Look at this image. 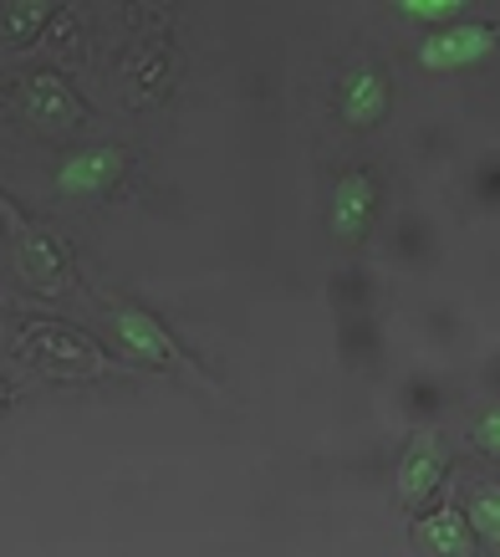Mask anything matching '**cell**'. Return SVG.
Returning a JSON list of instances; mask_svg holds the SVG:
<instances>
[{
  "mask_svg": "<svg viewBox=\"0 0 500 557\" xmlns=\"http://www.w3.org/2000/svg\"><path fill=\"white\" fill-rule=\"evenodd\" d=\"M26 354L41 363L47 373H62V379H92V373H113V363L92 348L87 338L57 327V322H36L26 327Z\"/></svg>",
  "mask_w": 500,
  "mask_h": 557,
  "instance_id": "obj_1",
  "label": "cell"
},
{
  "mask_svg": "<svg viewBox=\"0 0 500 557\" xmlns=\"http://www.w3.org/2000/svg\"><path fill=\"white\" fill-rule=\"evenodd\" d=\"M490 51H496V32L485 21H450V26L424 36L418 62L429 72H465V67H480Z\"/></svg>",
  "mask_w": 500,
  "mask_h": 557,
  "instance_id": "obj_2",
  "label": "cell"
},
{
  "mask_svg": "<svg viewBox=\"0 0 500 557\" xmlns=\"http://www.w3.org/2000/svg\"><path fill=\"white\" fill-rule=\"evenodd\" d=\"M113 333L143 369H174V363H179V348H174V338L164 333V322L153 318V312H143V307H117Z\"/></svg>",
  "mask_w": 500,
  "mask_h": 557,
  "instance_id": "obj_3",
  "label": "cell"
},
{
  "mask_svg": "<svg viewBox=\"0 0 500 557\" xmlns=\"http://www.w3.org/2000/svg\"><path fill=\"white\" fill-rule=\"evenodd\" d=\"M117 174H123V153L117 149H77L72 159H62V170H57V189L87 200V195L113 189Z\"/></svg>",
  "mask_w": 500,
  "mask_h": 557,
  "instance_id": "obj_4",
  "label": "cell"
},
{
  "mask_svg": "<svg viewBox=\"0 0 500 557\" xmlns=\"http://www.w3.org/2000/svg\"><path fill=\"white\" fill-rule=\"evenodd\" d=\"M373 205H378V189L363 170H348L333 189V236L337 240H358L373 220Z\"/></svg>",
  "mask_w": 500,
  "mask_h": 557,
  "instance_id": "obj_5",
  "label": "cell"
},
{
  "mask_svg": "<svg viewBox=\"0 0 500 557\" xmlns=\"http://www.w3.org/2000/svg\"><path fill=\"white\" fill-rule=\"evenodd\" d=\"M342 119L352 123V128H373V123L388 119V77L373 67H358L342 77Z\"/></svg>",
  "mask_w": 500,
  "mask_h": 557,
  "instance_id": "obj_6",
  "label": "cell"
},
{
  "mask_svg": "<svg viewBox=\"0 0 500 557\" xmlns=\"http://www.w3.org/2000/svg\"><path fill=\"white\" fill-rule=\"evenodd\" d=\"M439 475H445V456H439V440H434V430H429V435H418L414 450L403 456V466H399V496L409 502V507L429 502V491L439 486Z\"/></svg>",
  "mask_w": 500,
  "mask_h": 557,
  "instance_id": "obj_7",
  "label": "cell"
},
{
  "mask_svg": "<svg viewBox=\"0 0 500 557\" xmlns=\"http://www.w3.org/2000/svg\"><path fill=\"white\" fill-rule=\"evenodd\" d=\"M414 532H418V542H424L434 557H475V532H470L465 511H454V507L429 511Z\"/></svg>",
  "mask_w": 500,
  "mask_h": 557,
  "instance_id": "obj_8",
  "label": "cell"
},
{
  "mask_svg": "<svg viewBox=\"0 0 500 557\" xmlns=\"http://www.w3.org/2000/svg\"><path fill=\"white\" fill-rule=\"evenodd\" d=\"M470 532H480V542H490L496 547L500 542V491L496 486H485L475 502H470Z\"/></svg>",
  "mask_w": 500,
  "mask_h": 557,
  "instance_id": "obj_9",
  "label": "cell"
},
{
  "mask_svg": "<svg viewBox=\"0 0 500 557\" xmlns=\"http://www.w3.org/2000/svg\"><path fill=\"white\" fill-rule=\"evenodd\" d=\"M399 11L403 16H418V21H450V16H460L465 5H460V0H399Z\"/></svg>",
  "mask_w": 500,
  "mask_h": 557,
  "instance_id": "obj_10",
  "label": "cell"
},
{
  "mask_svg": "<svg viewBox=\"0 0 500 557\" xmlns=\"http://www.w3.org/2000/svg\"><path fill=\"white\" fill-rule=\"evenodd\" d=\"M475 445H480L485 456H500V414L496 409H485L480 424H475Z\"/></svg>",
  "mask_w": 500,
  "mask_h": 557,
  "instance_id": "obj_11",
  "label": "cell"
},
{
  "mask_svg": "<svg viewBox=\"0 0 500 557\" xmlns=\"http://www.w3.org/2000/svg\"><path fill=\"white\" fill-rule=\"evenodd\" d=\"M0 405H5V384H0Z\"/></svg>",
  "mask_w": 500,
  "mask_h": 557,
  "instance_id": "obj_12",
  "label": "cell"
}]
</instances>
